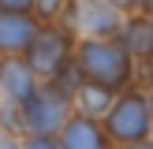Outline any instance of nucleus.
I'll list each match as a JSON object with an SVG mask.
<instances>
[{"label":"nucleus","instance_id":"nucleus-12","mask_svg":"<svg viewBox=\"0 0 153 149\" xmlns=\"http://www.w3.org/2000/svg\"><path fill=\"white\" fill-rule=\"evenodd\" d=\"M30 7H34V0H0V11H19V15H26Z\"/></svg>","mask_w":153,"mask_h":149},{"label":"nucleus","instance_id":"nucleus-7","mask_svg":"<svg viewBox=\"0 0 153 149\" xmlns=\"http://www.w3.org/2000/svg\"><path fill=\"white\" fill-rule=\"evenodd\" d=\"M60 149H105V131L90 116H75L60 131Z\"/></svg>","mask_w":153,"mask_h":149},{"label":"nucleus","instance_id":"nucleus-8","mask_svg":"<svg viewBox=\"0 0 153 149\" xmlns=\"http://www.w3.org/2000/svg\"><path fill=\"white\" fill-rule=\"evenodd\" d=\"M37 26L30 22V15H19V11H0V49L4 52H19L34 41Z\"/></svg>","mask_w":153,"mask_h":149},{"label":"nucleus","instance_id":"nucleus-13","mask_svg":"<svg viewBox=\"0 0 153 149\" xmlns=\"http://www.w3.org/2000/svg\"><path fill=\"white\" fill-rule=\"evenodd\" d=\"M22 149H60V145H52V138H30Z\"/></svg>","mask_w":153,"mask_h":149},{"label":"nucleus","instance_id":"nucleus-3","mask_svg":"<svg viewBox=\"0 0 153 149\" xmlns=\"http://www.w3.org/2000/svg\"><path fill=\"white\" fill-rule=\"evenodd\" d=\"M22 112V127H26L34 138H49L52 131H64L67 116V97L60 93L56 86H45V89H34L26 104H19Z\"/></svg>","mask_w":153,"mask_h":149},{"label":"nucleus","instance_id":"nucleus-9","mask_svg":"<svg viewBox=\"0 0 153 149\" xmlns=\"http://www.w3.org/2000/svg\"><path fill=\"white\" fill-rule=\"evenodd\" d=\"M123 41H127V52H134V56H153V22H146V19L127 22Z\"/></svg>","mask_w":153,"mask_h":149},{"label":"nucleus","instance_id":"nucleus-14","mask_svg":"<svg viewBox=\"0 0 153 149\" xmlns=\"http://www.w3.org/2000/svg\"><path fill=\"white\" fill-rule=\"evenodd\" d=\"M105 4H112L120 11V7H134V4H142V0H105Z\"/></svg>","mask_w":153,"mask_h":149},{"label":"nucleus","instance_id":"nucleus-2","mask_svg":"<svg viewBox=\"0 0 153 149\" xmlns=\"http://www.w3.org/2000/svg\"><path fill=\"white\" fill-rule=\"evenodd\" d=\"M149 127H153V104L142 93H123L116 104H112V112L105 116V131H108L116 142H123V145L146 142Z\"/></svg>","mask_w":153,"mask_h":149},{"label":"nucleus","instance_id":"nucleus-6","mask_svg":"<svg viewBox=\"0 0 153 149\" xmlns=\"http://www.w3.org/2000/svg\"><path fill=\"white\" fill-rule=\"evenodd\" d=\"M75 26L86 30V34L101 37V34H112V30L120 26L116 19V7L105 4V0H79V7H75Z\"/></svg>","mask_w":153,"mask_h":149},{"label":"nucleus","instance_id":"nucleus-10","mask_svg":"<svg viewBox=\"0 0 153 149\" xmlns=\"http://www.w3.org/2000/svg\"><path fill=\"white\" fill-rule=\"evenodd\" d=\"M79 101H82V108H86L90 119L94 116H108L112 112V89L97 86V82H86V86L79 89Z\"/></svg>","mask_w":153,"mask_h":149},{"label":"nucleus","instance_id":"nucleus-15","mask_svg":"<svg viewBox=\"0 0 153 149\" xmlns=\"http://www.w3.org/2000/svg\"><path fill=\"white\" fill-rule=\"evenodd\" d=\"M127 149H153L149 142H134V145H127Z\"/></svg>","mask_w":153,"mask_h":149},{"label":"nucleus","instance_id":"nucleus-16","mask_svg":"<svg viewBox=\"0 0 153 149\" xmlns=\"http://www.w3.org/2000/svg\"><path fill=\"white\" fill-rule=\"evenodd\" d=\"M142 4H146V7H149V11H153V0H142Z\"/></svg>","mask_w":153,"mask_h":149},{"label":"nucleus","instance_id":"nucleus-1","mask_svg":"<svg viewBox=\"0 0 153 149\" xmlns=\"http://www.w3.org/2000/svg\"><path fill=\"white\" fill-rule=\"evenodd\" d=\"M131 52L116 41H105V37H90L79 45V71L90 82L105 89H123L131 82Z\"/></svg>","mask_w":153,"mask_h":149},{"label":"nucleus","instance_id":"nucleus-5","mask_svg":"<svg viewBox=\"0 0 153 149\" xmlns=\"http://www.w3.org/2000/svg\"><path fill=\"white\" fill-rule=\"evenodd\" d=\"M34 71L26 60H0V93L11 104H26L34 97Z\"/></svg>","mask_w":153,"mask_h":149},{"label":"nucleus","instance_id":"nucleus-4","mask_svg":"<svg viewBox=\"0 0 153 149\" xmlns=\"http://www.w3.org/2000/svg\"><path fill=\"white\" fill-rule=\"evenodd\" d=\"M71 34L60 26H45L34 34V41L26 45V63L34 74H45V78H56L67 63H71Z\"/></svg>","mask_w":153,"mask_h":149},{"label":"nucleus","instance_id":"nucleus-11","mask_svg":"<svg viewBox=\"0 0 153 149\" xmlns=\"http://www.w3.org/2000/svg\"><path fill=\"white\" fill-rule=\"evenodd\" d=\"M34 7H37L41 19H56V11H60L64 4H60V0H34Z\"/></svg>","mask_w":153,"mask_h":149}]
</instances>
